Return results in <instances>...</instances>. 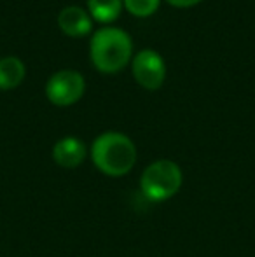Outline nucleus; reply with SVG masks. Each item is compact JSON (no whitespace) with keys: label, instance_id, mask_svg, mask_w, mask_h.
I'll use <instances>...</instances> for the list:
<instances>
[{"label":"nucleus","instance_id":"nucleus-4","mask_svg":"<svg viewBox=\"0 0 255 257\" xmlns=\"http://www.w3.org/2000/svg\"><path fill=\"white\" fill-rule=\"evenodd\" d=\"M86 91V81L75 70H60L49 77L46 84V96L58 107H68L82 98Z\"/></svg>","mask_w":255,"mask_h":257},{"label":"nucleus","instance_id":"nucleus-10","mask_svg":"<svg viewBox=\"0 0 255 257\" xmlns=\"http://www.w3.org/2000/svg\"><path fill=\"white\" fill-rule=\"evenodd\" d=\"M159 2L161 0H123L129 13L138 18H147L154 14L159 7Z\"/></svg>","mask_w":255,"mask_h":257},{"label":"nucleus","instance_id":"nucleus-1","mask_svg":"<svg viewBox=\"0 0 255 257\" xmlns=\"http://www.w3.org/2000/svg\"><path fill=\"white\" fill-rule=\"evenodd\" d=\"M95 166L107 177H123L136 163V147L133 140L119 132H107L96 137L91 146Z\"/></svg>","mask_w":255,"mask_h":257},{"label":"nucleus","instance_id":"nucleus-3","mask_svg":"<svg viewBox=\"0 0 255 257\" xmlns=\"http://www.w3.org/2000/svg\"><path fill=\"white\" fill-rule=\"evenodd\" d=\"M184 175L180 166L170 159L154 161L140 177V189L150 201H166L180 191Z\"/></svg>","mask_w":255,"mask_h":257},{"label":"nucleus","instance_id":"nucleus-9","mask_svg":"<svg viewBox=\"0 0 255 257\" xmlns=\"http://www.w3.org/2000/svg\"><path fill=\"white\" fill-rule=\"evenodd\" d=\"M91 16L100 23H112L117 20L123 9V0H88Z\"/></svg>","mask_w":255,"mask_h":257},{"label":"nucleus","instance_id":"nucleus-7","mask_svg":"<svg viewBox=\"0 0 255 257\" xmlns=\"http://www.w3.org/2000/svg\"><path fill=\"white\" fill-rule=\"evenodd\" d=\"M58 25L68 37H84L93 28L91 18L82 7L68 6L58 14Z\"/></svg>","mask_w":255,"mask_h":257},{"label":"nucleus","instance_id":"nucleus-8","mask_svg":"<svg viewBox=\"0 0 255 257\" xmlns=\"http://www.w3.org/2000/svg\"><path fill=\"white\" fill-rule=\"evenodd\" d=\"M25 79V65L20 58L7 56L0 60V89H13Z\"/></svg>","mask_w":255,"mask_h":257},{"label":"nucleus","instance_id":"nucleus-6","mask_svg":"<svg viewBox=\"0 0 255 257\" xmlns=\"http://www.w3.org/2000/svg\"><path fill=\"white\" fill-rule=\"evenodd\" d=\"M53 159L62 168H77L86 159V144L77 137H65L53 147Z\"/></svg>","mask_w":255,"mask_h":257},{"label":"nucleus","instance_id":"nucleus-5","mask_svg":"<svg viewBox=\"0 0 255 257\" xmlns=\"http://www.w3.org/2000/svg\"><path fill=\"white\" fill-rule=\"evenodd\" d=\"M133 75L145 89H159L166 77L164 60L154 49H143L133 58Z\"/></svg>","mask_w":255,"mask_h":257},{"label":"nucleus","instance_id":"nucleus-11","mask_svg":"<svg viewBox=\"0 0 255 257\" xmlns=\"http://www.w3.org/2000/svg\"><path fill=\"white\" fill-rule=\"evenodd\" d=\"M168 2H170L171 6H175V7H191V6L199 4L201 0H168Z\"/></svg>","mask_w":255,"mask_h":257},{"label":"nucleus","instance_id":"nucleus-2","mask_svg":"<svg viewBox=\"0 0 255 257\" xmlns=\"http://www.w3.org/2000/svg\"><path fill=\"white\" fill-rule=\"evenodd\" d=\"M89 51H91L93 65L100 72L114 74L123 70L131 60V37L121 28L103 27L93 35Z\"/></svg>","mask_w":255,"mask_h":257}]
</instances>
